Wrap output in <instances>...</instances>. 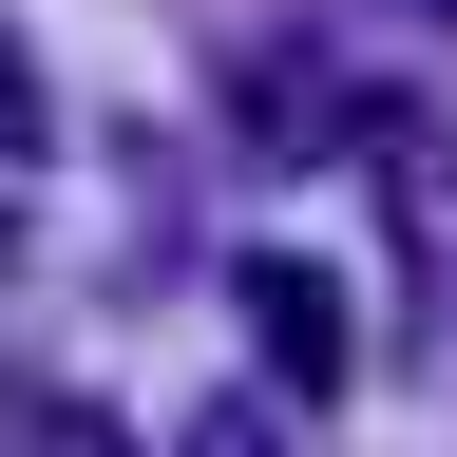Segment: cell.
Returning <instances> with one entry per match:
<instances>
[{"mask_svg": "<svg viewBox=\"0 0 457 457\" xmlns=\"http://www.w3.org/2000/svg\"><path fill=\"white\" fill-rule=\"evenodd\" d=\"M248 343H267V381H286V400H343V362H362V324H343V286H324L305 248H267V267H248Z\"/></svg>", "mask_w": 457, "mask_h": 457, "instance_id": "6da1fadb", "label": "cell"}, {"mask_svg": "<svg viewBox=\"0 0 457 457\" xmlns=\"http://www.w3.org/2000/svg\"><path fill=\"white\" fill-rule=\"evenodd\" d=\"M0 420H20V457H114V420H96V400H38V381H20Z\"/></svg>", "mask_w": 457, "mask_h": 457, "instance_id": "7a4b0ae2", "label": "cell"}, {"mask_svg": "<svg viewBox=\"0 0 457 457\" xmlns=\"http://www.w3.org/2000/svg\"><path fill=\"white\" fill-rule=\"evenodd\" d=\"M381 20H457V0H381Z\"/></svg>", "mask_w": 457, "mask_h": 457, "instance_id": "3957f363", "label": "cell"}]
</instances>
